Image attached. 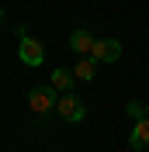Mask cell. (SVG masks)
I'll list each match as a JSON object with an SVG mask.
<instances>
[{"label":"cell","instance_id":"cell-2","mask_svg":"<svg viewBox=\"0 0 149 152\" xmlns=\"http://www.w3.org/2000/svg\"><path fill=\"white\" fill-rule=\"evenodd\" d=\"M56 114L63 118V121H69V124H80L83 114H87V107H83V100H80L76 94H63L59 104H56Z\"/></svg>","mask_w":149,"mask_h":152},{"label":"cell","instance_id":"cell-5","mask_svg":"<svg viewBox=\"0 0 149 152\" xmlns=\"http://www.w3.org/2000/svg\"><path fill=\"white\" fill-rule=\"evenodd\" d=\"M128 145L135 152L149 149V118H135V124H132V135H128Z\"/></svg>","mask_w":149,"mask_h":152},{"label":"cell","instance_id":"cell-9","mask_svg":"<svg viewBox=\"0 0 149 152\" xmlns=\"http://www.w3.org/2000/svg\"><path fill=\"white\" fill-rule=\"evenodd\" d=\"M125 111H128V118H146V104H142V100H128Z\"/></svg>","mask_w":149,"mask_h":152},{"label":"cell","instance_id":"cell-6","mask_svg":"<svg viewBox=\"0 0 149 152\" xmlns=\"http://www.w3.org/2000/svg\"><path fill=\"white\" fill-rule=\"evenodd\" d=\"M94 45H97V38H94L90 31H73V35H69V48H73L76 56H90Z\"/></svg>","mask_w":149,"mask_h":152},{"label":"cell","instance_id":"cell-8","mask_svg":"<svg viewBox=\"0 0 149 152\" xmlns=\"http://www.w3.org/2000/svg\"><path fill=\"white\" fill-rule=\"evenodd\" d=\"M73 69H56V73H52V86H56L59 94H73Z\"/></svg>","mask_w":149,"mask_h":152},{"label":"cell","instance_id":"cell-4","mask_svg":"<svg viewBox=\"0 0 149 152\" xmlns=\"http://www.w3.org/2000/svg\"><path fill=\"white\" fill-rule=\"evenodd\" d=\"M97 62H118L121 59V42H114V38H97V45H94L90 52Z\"/></svg>","mask_w":149,"mask_h":152},{"label":"cell","instance_id":"cell-10","mask_svg":"<svg viewBox=\"0 0 149 152\" xmlns=\"http://www.w3.org/2000/svg\"><path fill=\"white\" fill-rule=\"evenodd\" d=\"M146 118H149V100H146Z\"/></svg>","mask_w":149,"mask_h":152},{"label":"cell","instance_id":"cell-3","mask_svg":"<svg viewBox=\"0 0 149 152\" xmlns=\"http://www.w3.org/2000/svg\"><path fill=\"white\" fill-rule=\"evenodd\" d=\"M18 56H21V62H24V66H42V62H45V48H42V42H38V38H31V35H24V31H21Z\"/></svg>","mask_w":149,"mask_h":152},{"label":"cell","instance_id":"cell-7","mask_svg":"<svg viewBox=\"0 0 149 152\" xmlns=\"http://www.w3.org/2000/svg\"><path fill=\"white\" fill-rule=\"evenodd\" d=\"M73 76H76V80H83V83H90L94 76H97V59H94V56L80 59V62L73 66Z\"/></svg>","mask_w":149,"mask_h":152},{"label":"cell","instance_id":"cell-1","mask_svg":"<svg viewBox=\"0 0 149 152\" xmlns=\"http://www.w3.org/2000/svg\"><path fill=\"white\" fill-rule=\"evenodd\" d=\"M59 90L56 86H35V90H28V107H31V114H49V111H56V104H59Z\"/></svg>","mask_w":149,"mask_h":152}]
</instances>
